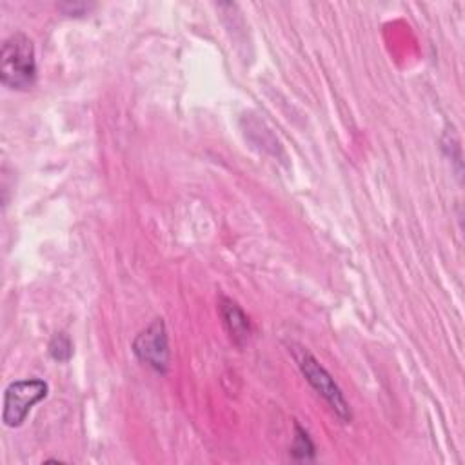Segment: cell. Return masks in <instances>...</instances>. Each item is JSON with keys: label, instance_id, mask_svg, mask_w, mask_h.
Instances as JSON below:
<instances>
[{"label": "cell", "instance_id": "6", "mask_svg": "<svg viewBox=\"0 0 465 465\" xmlns=\"http://www.w3.org/2000/svg\"><path fill=\"white\" fill-rule=\"evenodd\" d=\"M49 354L56 361H69L73 356V341L67 334L56 332L49 341Z\"/></svg>", "mask_w": 465, "mask_h": 465}, {"label": "cell", "instance_id": "4", "mask_svg": "<svg viewBox=\"0 0 465 465\" xmlns=\"http://www.w3.org/2000/svg\"><path fill=\"white\" fill-rule=\"evenodd\" d=\"M133 352L156 372H165L169 365V341L163 322L158 318L149 323L133 341Z\"/></svg>", "mask_w": 465, "mask_h": 465}, {"label": "cell", "instance_id": "8", "mask_svg": "<svg viewBox=\"0 0 465 465\" xmlns=\"http://www.w3.org/2000/svg\"><path fill=\"white\" fill-rule=\"evenodd\" d=\"M60 9H62L65 15L73 16V13L85 11V9H89V5H85V4H62V5H60Z\"/></svg>", "mask_w": 465, "mask_h": 465}, {"label": "cell", "instance_id": "5", "mask_svg": "<svg viewBox=\"0 0 465 465\" xmlns=\"http://www.w3.org/2000/svg\"><path fill=\"white\" fill-rule=\"evenodd\" d=\"M220 312L223 318V323L236 345H243L249 338V322L243 311L229 298H222L220 302Z\"/></svg>", "mask_w": 465, "mask_h": 465}, {"label": "cell", "instance_id": "3", "mask_svg": "<svg viewBox=\"0 0 465 465\" xmlns=\"http://www.w3.org/2000/svg\"><path fill=\"white\" fill-rule=\"evenodd\" d=\"M49 392V385L40 378H27L13 381L4 392L2 421L5 427H20L33 405L42 401Z\"/></svg>", "mask_w": 465, "mask_h": 465}, {"label": "cell", "instance_id": "1", "mask_svg": "<svg viewBox=\"0 0 465 465\" xmlns=\"http://www.w3.org/2000/svg\"><path fill=\"white\" fill-rule=\"evenodd\" d=\"M0 80L13 91H27L35 85V47L24 33H15L4 40L0 51Z\"/></svg>", "mask_w": 465, "mask_h": 465}, {"label": "cell", "instance_id": "2", "mask_svg": "<svg viewBox=\"0 0 465 465\" xmlns=\"http://www.w3.org/2000/svg\"><path fill=\"white\" fill-rule=\"evenodd\" d=\"M294 358L309 385L327 401V405L336 412V416L345 423L351 421V409L332 376L318 363V360L309 351L302 347L294 349Z\"/></svg>", "mask_w": 465, "mask_h": 465}, {"label": "cell", "instance_id": "7", "mask_svg": "<svg viewBox=\"0 0 465 465\" xmlns=\"http://www.w3.org/2000/svg\"><path fill=\"white\" fill-rule=\"evenodd\" d=\"M292 456L296 460H311L314 456V445L309 438V434L296 425V436H294V445H292Z\"/></svg>", "mask_w": 465, "mask_h": 465}]
</instances>
